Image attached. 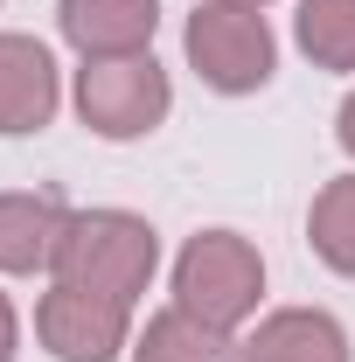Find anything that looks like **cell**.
I'll use <instances>...</instances> for the list:
<instances>
[{"label": "cell", "mask_w": 355, "mask_h": 362, "mask_svg": "<svg viewBox=\"0 0 355 362\" xmlns=\"http://www.w3.org/2000/svg\"><path fill=\"white\" fill-rule=\"evenodd\" d=\"M153 265H161V237L133 209H77L56 237V258H49L56 286H77V293L119 300V307H133L146 293Z\"/></svg>", "instance_id": "cell-1"}, {"label": "cell", "mask_w": 355, "mask_h": 362, "mask_svg": "<svg viewBox=\"0 0 355 362\" xmlns=\"http://www.w3.org/2000/svg\"><path fill=\"white\" fill-rule=\"evenodd\" d=\"M258 293H265V258H258V244L251 237H237V230H202V237H188L175 258V307L195 320H209V327H237V320L258 314Z\"/></svg>", "instance_id": "cell-2"}, {"label": "cell", "mask_w": 355, "mask_h": 362, "mask_svg": "<svg viewBox=\"0 0 355 362\" xmlns=\"http://www.w3.org/2000/svg\"><path fill=\"white\" fill-rule=\"evenodd\" d=\"M188 63H195V77L209 90L244 98V90H258L272 77L279 42H272L265 14L251 0H209V7L188 14Z\"/></svg>", "instance_id": "cell-3"}, {"label": "cell", "mask_w": 355, "mask_h": 362, "mask_svg": "<svg viewBox=\"0 0 355 362\" xmlns=\"http://www.w3.org/2000/svg\"><path fill=\"white\" fill-rule=\"evenodd\" d=\"M168 70L139 49V56H91L77 70V112L98 139H139L168 119Z\"/></svg>", "instance_id": "cell-4"}, {"label": "cell", "mask_w": 355, "mask_h": 362, "mask_svg": "<svg viewBox=\"0 0 355 362\" xmlns=\"http://www.w3.org/2000/svg\"><path fill=\"white\" fill-rule=\"evenodd\" d=\"M126 314L119 300H98V293H77V286H49L42 307H35V334L56 362H112L126 349Z\"/></svg>", "instance_id": "cell-5"}, {"label": "cell", "mask_w": 355, "mask_h": 362, "mask_svg": "<svg viewBox=\"0 0 355 362\" xmlns=\"http://www.w3.org/2000/svg\"><path fill=\"white\" fill-rule=\"evenodd\" d=\"M56 28L77 56H139L161 28V0H56Z\"/></svg>", "instance_id": "cell-6"}, {"label": "cell", "mask_w": 355, "mask_h": 362, "mask_svg": "<svg viewBox=\"0 0 355 362\" xmlns=\"http://www.w3.org/2000/svg\"><path fill=\"white\" fill-rule=\"evenodd\" d=\"M56 98V56L35 35H0V133H42Z\"/></svg>", "instance_id": "cell-7"}, {"label": "cell", "mask_w": 355, "mask_h": 362, "mask_svg": "<svg viewBox=\"0 0 355 362\" xmlns=\"http://www.w3.org/2000/svg\"><path fill=\"white\" fill-rule=\"evenodd\" d=\"M237 362H349V334L320 307H286L258 320V334L237 349Z\"/></svg>", "instance_id": "cell-8"}, {"label": "cell", "mask_w": 355, "mask_h": 362, "mask_svg": "<svg viewBox=\"0 0 355 362\" xmlns=\"http://www.w3.org/2000/svg\"><path fill=\"white\" fill-rule=\"evenodd\" d=\"M70 223L56 188H14L0 195V272H35L56 258V237Z\"/></svg>", "instance_id": "cell-9"}, {"label": "cell", "mask_w": 355, "mask_h": 362, "mask_svg": "<svg viewBox=\"0 0 355 362\" xmlns=\"http://www.w3.org/2000/svg\"><path fill=\"white\" fill-rule=\"evenodd\" d=\"M133 362H237V349H230V334H223V327H209V320L168 307V314L146 320Z\"/></svg>", "instance_id": "cell-10"}, {"label": "cell", "mask_w": 355, "mask_h": 362, "mask_svg": "<svg viewBox=\"0 0 355 362\" xmlns=\"http://www.w3.org/2000/svg\"><path fill=\"white\" fill-rule=\"evenodd\" d=\"M307 237L320 251V265H334L342 279H355V175H334L307 209Z\"/></svg>", "instance_id": "cell-11"}, {"label": "cell", "mask_w": 355, "mask_h": 362, "mask_svg": "<svg viewBox=\"0 0 355 362\" xmlns=\"http://www.w3.org/2000/svg\"><path fill=\"white\" fill-rule=\"evenodd\" d=\"M300 49L320 70H355V0H300Z\"/></svg>", "instance_id": "cell-12"}, {"label": "cell", "mask_w": 355, "mask_h": 362, "mask_svg": "<svg viewBox=\"0 0 355 362\" xmlns=\"http://www.w3.org/2000/svg\"><path fill=\"white\" fill-rule=\"evenodd\" d=\"M334 139H342V146L355 153V90L342 98V119H334Z\"/></svg>", "instance_id": "cell-13"}, {"label": "cell", "mask_w": 355, "mask_h": 362, "mask_svg": "<svg viewBox=\"0 0 355 362\" xmlns=\"http://www.w3.org/2000/svg\"><path fill=\"white\" fill-rule=\"evenodd\" d=\"M0 362H14V307H7V293H0Z\"/></svg>", "instance_id": "cell-14"}, {"label": "cell", "mask_w": 355, "mask_h": 362, "mask_svg": "<svg viewBox=\"0 0 355 362\" xmlns=\"http://www.w3.org/2000/svg\"><path fill=\"white\" fill-rule=\"evenodd\" d=\"M251 7H258V0H251Z\"/></svg>", "instance_id": "cell-15"}]
</instances>
